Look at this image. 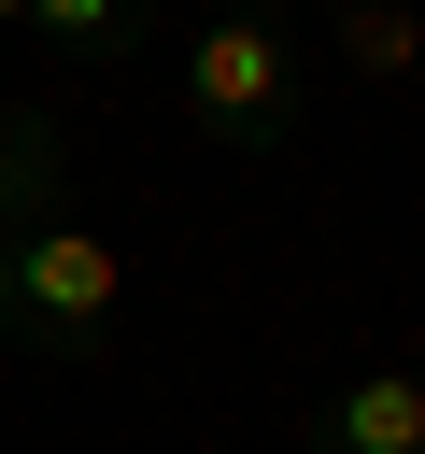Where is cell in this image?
<instances>
[{"instance_id":"6","label":"cell","mask_w":425,"mask_h":454,"mask_svg":"<svg viewBox=\"0 0 425 454\" xmlns=\"http://www.w3.org/2000/svg\"><path fill=\"white\" fill-rule=\"evenodd\" d=\"M340 57H354L368 85H411V71H425V14H382V0H354V14H340Z\"/></svg>"},{"instance_id":"5","label":"cell","mask_w":425,"mask_h":454,"mask_svg":"<svg viewBox=\"0 0 425 454\" xmlns=\"http://www.w3.org/2000/svg\"><path fill=\"white\" fill-rule=\"evenodd\" d=\"M312 454H425V397H411V369H354V383L312 411Z\"/></svg>"},{"instance_id":"7","label":"cell","mask_w":425,"mask_h":454,"mask_svg":"<svg viewBox=\"0 0 425 454\" xmlns=\"http://www.w3.org/2000/svg\"><path fill=\"white\" fill-rule=\"evenodd\" d=\"M411 397H425V340H411Z\"/></svg>"},{"instance_id":"8","label":"cell","mask_w":425,"mask_h":454,"mask_svg":"<svg viewBox=\"0 0 425 454\" xmlns=\"http://www.w3.org/2000/svg\"><path fill=\"white\" fill-rule=\"evenodd\" d=\"M14 241H28V227H14V213H0V255H14Z\"/></svg>"},{"instance_id":"3","label":"cell","mask_w":425,"mask_h":454,"mask_svg":"<svg viewBox=\"0 0 425 454\" xmlns=\"http://www.w3.org/2000/svg\"><path fill=\"white\" fill-rule=\"evenodd\" d=\"M71 170H85L71 156V114L57 99H0V213L14 227H57L71 213Z\"/></svg>"},{"instance_id":"1","label":"cell","mask_w":425,"mask_h":454,"mask_svg":"<svg viewBox=\"0 0 425 454\" xmlns=\"http://www.w3.org/2000/svg\"><path fill=\"white\" fill-rule=\"evenodd\" d=\"M113 326H128V255H113V227L57 213V227H28V241L0 255V355H28V369H99Z\"/></svg>"},{"instance_id":"4","label":"cell","mask_w":425,"mask_h":454,"mask_svg":"<svg viewBox=\"0 0 425 454\" xmlns=\"http://www.w3.org/2000/svg\"><path fill=\"white\" fill-rule=\"evenodd\" d=\"M14 28H28L57 71H142V57H156V14H142V0H28Z\"/></svg>"},{"instance_id":"2","label":"cell","mask_w":425,"mask_h":454,"mask_svg":"<svg viewBox=\"0 0 425 454\" xmlns=\"http://www.w3.org/2000/svg\"><path fill=\"white\" fill-rule=\"evenodd\" d=\"M170 85H184V128H198L212 156H283V142H298V43H283V14H212V28H184Z\"/></svg>"}]
</instances>
